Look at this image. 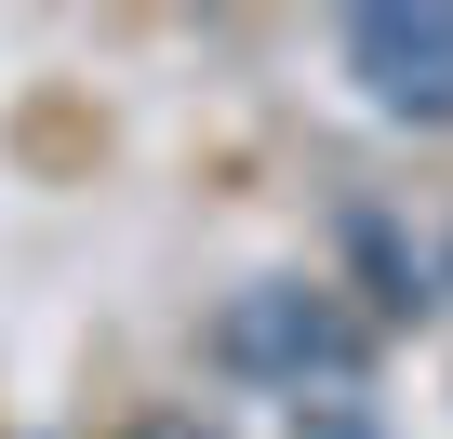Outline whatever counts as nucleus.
Instances as JSON below:
<instances>
[{"label": "nucleus", "mask_w": 453, "mask_h": 439, "mask_svg": "<svg viewBox=\"0 0 453 439\" xmlns=\"http://www.w3.org/2000/svg\"><path fill=\"white\" fill-rule=\"evenodd\" d=\"M134 439H213V426H187V413H160V426H134Z\"/></svg>", "instance_id": "obj_4"}, {"label": "nucleus", "mask_w": 453, "mask_h": 439, "mask_svg": "<svg viewBox=\"0 0 453 439\" xmlns=\"http://www.w3.org/2000/svg\"><path fill=\"white\" fill-rule=\"evenodd\" d=\"M294 439H373V426H360V399H307V426H294Z\"/></svg>", "instance_id": "obj_3"}, {"label": "nucleus", "mask_w": 453, "mask_h": 439, "mask_svg": "<svg viewBox=\"0 0 453 439\" xmlns=\"http://www.w3.org/2000/svg\"><path fill=\"white\" fill-rule=\"evenodd\" d=\"M347 80L387 120H453V0H360L347 14Z\"/></svg>", "instance_id": "obj_2"}, {"label": "nucleus", "mask_w": 453, "mask_h": 439, "mask_svg": "<svg viewBox=\"0 0 453 439\" xmlns=\"http://www.w3.org/2000/svg\"><path fill=\"white\" fill-rule=\"evenodd\" d=\"M213 360L254 373V386H334V373L360 360V320H347L320 280H254V293L213 307Z\"/></svg>", "instance_id": "obj_1"}]
</instances>
